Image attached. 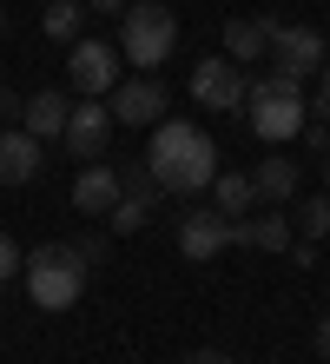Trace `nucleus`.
Listing matches in <instances>:
<instances>
[{
  "label": "nucleus",
  "instance_id": "nucleus-1",
  "mask_svg": "<svg viewBox=\"0 0 330 364\" xmlns=\"http://www.w3.org/2000/svg\"><path fill=\"white\" fill-rule=\"evenodd\" d=\"M145 173L159 179V192L192 199V192H205V186L218 179V146H211L205 126H192V119H159V126H152Z\"/></svg>",
  "mask_w": 330,
  "mask_h": 364
},
{
  "label": "nucleus",
  "instance_id": "nucleus-2",
  "mask_svg": "<svg viewBox=\"0 0 330 364\" xmlns=\"http://www.w3.org/2000/svg\"><path fill=\"white\" fill-rule=\"evenodd\" d=\"M172 47H179V20H172L165 0H132L119 14V60H132L139 73H159Z\"/></svg>",
  "mask_w": 330,
  "mask_h": 364
},
{
  "label": "nucleus",
  "instance_id": "nucleus-3",
  "mask_svg": "<svg viewBox=\"0 0 330 364\" xmlns=\"http://www.w3.org/2000/svg\"><path fill=\"white\" fill-rule=\"evenodd\" d=\"M245 113H251V133L258 139H291V133H304V119H311V106H304V80L264 67V80L245 93Z\"/></svg>",
  "mask_w": 330,
  "mask_h": 364
},
{
  "label": "nucleus",
  "instance_id": "nucleus-4",
  "mask_svg": "<svg viewBox=\"0 0 330 364\" xmlns=\"http://www.w3.org/2000/svg\"><path fill=\"white\" fill-rule=\"evenodd\" d=\"M20 278H27V298L40 311H66V305H79V291H86V259H79V245H40L27 265H20Z\"/></svg>",
  "mask_w": 330,
  "mask_h": 364
},
{
  "label": "nucleus",
  "instance_id": "nucleus-5",
  "mask_svg": "<svg viewBox=\"0 0 330 364\" xmlns=\"http://www.w3.org/2000/svg\"><path fill=\"white\" fill-rule=\"evenodd\" d=\"M66 87L79 100H106L119 87V47H106V40H73V53H66Z\"/></svg>",
  "mask_w": 330,
  "mask_h": 364
},
{
  "label": "nucleus",
  "instance_id": "nucleus-6",
  "mask_svg": "<svg viewBox=\"0 0 330 364\" xmlns=\"http://www.w3.org/2000/svg\"><path fill=\"white\" fill-rule=\"evenodd\" d=\"M245 73H238V60L225 53H211V60H198L192 67V100L198 106H211V113H245Z\"/></svg>",
  "mask_w": 330,
  "mask_h": 364
},
{
  "label": "nucleus",
  "instance_id": "nucleus-7",
  "mask_svg": "<svg viewBox=\"0 0 330 364\" xmlns=\"http://www.w3.org/2000/svg\"><path fill=\"white\" fill-rule=\"evenodd\" d=\"M106 106H113V126H159L172 100L159 87V73H139V80H119V87L106 93Z\"/></svg>",
  "mask_w": 330,
  "mask_h": 364
},
{
  "label": "nucleus",
  "instance_id": "nucleus-8",
  "mask_svg": "<svg viewBox=\"0 0 330 364\" xmlns=\"http://www.w3.org/2000/svg\"><path fill=\"white\" fill-rule=\"evenodd\" d=\"M179 252H185L192 265L225 259V252H231V219H225V212H211V205L185 212V219H179Z\"/></svg>",
  "mask_w": 330,
  "mask_h": 364
},
{
  "label": "nucleus",
  "instance_id": "nucleus-9",
  "mask_svg": "<svg viewBox=\"0 0 330 364\" xmlns=\"http://www.w3.org/2000/svg\"><path fill=\"white\" fill-rule=\"evenodd\" d=\"M66 153L73 159H106V139H113V106L106 100H79L73 113H66Z\"/></svg>",
  "mask_w": 330,
  "mask_h": 364
},
{
  "label": "nucleus",
  "instance_id": "nucleus-10",
  "mask_svg": "<svg viewBox=\"0 0 330 364\" xmlns=\"http://www.w3.org/2000/svg\"><path fill=\"white\" fill-rule=\"evenodd\" d=\"M324 33L317 27H277L271 33V67L277 73H291V80H311L317 67H324Z\"/></svg>",
  "mask_w": 330,
  "mask_h": 364
},
{
  "label": "nucleus",
  "instance_id": "nucleus-11",
  "mask_svg": "<svg viewBox=\"0 0 330 364\" xmlns=\"http://www.w3.org/2000/svg\"><path fill=\"white\" fill-rule=\"evenodd\" d=\"M119 166H106V159H86L79 166V179H73V205L79 212H93V219H106V212L119 205Z\"/></svg>",
  "mask_w": 330,
  "mask_h": 364
},
{
  "label": "nucleus",
  "instance_id": "nucleus-12",
  "mask_svg": "<svg viewBox=\"0 0 330 364\" xmlns=\"http://www.w3.org/2000/svg\"><path fill=\"white\" fill-rule=\"evenodd\" d=\"M40 173V139L27 126H0V186H27Z\"/></svg>",
  "mask_w": 330,
  "mask_h": 364
},
{
  "label": "nucleus",
  "instance_id": "nucleus-13",
  "mask_svg": "<svg viewBox=\"0 0 330 364\" xmlns=\"http://www.w3.org/2000/svg\"><path fill=\"white\" fill-rule=\"evenodd\" d=\"M284 27V20H271V14H264V20H231V27H225V60H238V67H251V60H264V53H271V33Z\"/></svg>",
  "mask_w": 330,
  "mask_h": 364
},
{
  "label": "nucleus",
  "instance_id": "nucleus-14",
  "mask_svg": "<svg viewBox=\"0 0 330 364\" xmlns=\"http://www.w3.org/2000/svg\"><path fill=\"white\" fill-rule=\"evenodd\" d=\"M251 186H258L264 205H291L297 186H304V166H297V159H258V166H251Z\"/></svg>",
  "mask_w": 330,
  "mask_h": 364
},
{
  "label": "nucleus",
  "instance_id": "nucleus-15",
  "mask_svg": "<svg viewBox=\"0 0 330 364\" xmlns=\"http://www.w3.org/2000/svg\"><path fill=\"white\" fill-rule=\"evenodd\" d=\"M66 113H73V100L47 87V93H33L27 106H20V126H27V133L47 146V139H60V133H66Z\"/></svg>",
  "mask_w": 330,
  "mask_h": 364
},
{
  "label": "nucleus",
  "instance_id": "nucleus-16",
  "mask_svg": "<svg viewBox=\"0 0 330 364\" xmlns=\"http://www.w3.org/2000/svg\"><path fill=\"white\" fill-rule=\"evenodd\" d=\"M251 205H258L251 173H218V179H211V212H225V219H245Z\"/></svg>",
  "mask_w": 330,
  "mask_h": 364
},
{
  "label": "nucleus",
  "instance_id": "nucleus-17",
  "mask_svg": "<svg viewBox=\"0 0 330 364\" xmlns=\"http://www.w3.org/2000/svg\"><path fill=\"white\" fill-rule=\"evenodd\" d=\"M291 232L304 245L330 239V192H317V199H291Z\"/></svg>",
  "mask_w": 330,
  "mask_h": 364
},
{
  "label": "nucleus",
  "instance_id": "nucleus-18",
  "mask_svg": "<svg viewBox=\"0 0 330 364\" xmlns=\"http://www.w3.org/2000/svg\"><path fill=\"white\" fill-rule=\"evenodd\" d=\"M79 20H86V0H47V14H40V33L73 47V40H79Z\"/></svg>",
  "mask_w": 330,
  "mask_h": 364
},
{
  "label": "nucleus",
  "instance_id": "nucleus-19",
  "mask_svg": "<svg viewBox=\"0 0 330 364\" xmlns=\"http://www.w3.org/2000/svg\"><path fill=\"white\" fill-rule=\"evenodd\" d=\"M152 199H159V192H119V205L113 212H106V225H113V232H145V219H152Z\"/></svg>",
  "mask_w": 330,
  "mask_h": 364
},
{
  "label": "nucleus",
  "instance_id": "nucleus-20",
  "mask_svg": "<svg viewBox=\"0 0 330 364\" xmlns=\"http://www.w3.org/2000/svg\"><path fill=\"white\" fill-rule=\"evenodd\" d=\"M20 265H27V259H20V245L7 239V232H0V285H7V278H13Z\"/></svg>",
  "mask_w": 330,
  "mask_h": 364
},
{
  "label": "nucleus",
  "instance_id": "nucleus-21",
  "mask_svg": "<svg viewBox=\"0 0 330 364\" xmlns=\"http://www.w3.org/2000/svg\"><path fill=\"white\" fill-rule=\"evenodd\" d=\"M304 139H311V153H330V119H304Z\"/></svg>",
  "mask_w": 330,
  "mask_h": 364
},
{
  "label": "nucleus",
  "instance_id": "nucleus-22",
  "mask_svg": "<svg viewBox=\"0 0 330 364\" xmlns=\"http://www.w3.org/2000/svg\"><path fill=\"white\" fill-rule=\"evenodd\" d=\"M317 119H330V53H324V67H317Z\"/></svg>",
  "mask_w": 330,
  "mask_h": 364
},
{
  "label": "nucleus",
  "instance_id": "nucleus-23",
  "mask_svg": "<svg viewBox=\"0 0 330 364\" xmlns=\"http://www.w3.org/2000/svg\"><path fill=\"white\" fill-rule=\"evenodd\" d=\"M20 106H27V100H20V93H7V87H0V126H20Z\"/></svg>",
  "mask_w": 330,
  "mask_h": 364
},
{
  "label": "nucleus",
  "instance_id": "nucleus-24",
  "mask_svg": "<svg viewBox=\"0 0 330 364\" xmlns=\"http://www.w3.org/2000/svg\"><path fill=\"white\" fill-rule=\"evenodd\" d=\"M185 364H238V358H231V351H192Z\"/></svg>",
  "mask_w": 330,
  "mask_h": 364
},
{
  "label": "nucleus",
  "instance_id": "nucleus-25",
  "mask_svg": "<svg viewBox=\"0 0 330 364\" xmlns=\"http://www.w3.org/2000/svg\"><path fill=\"white\" fill-rule=\"evenodd\" d=\"M86 7H99V14H126L132 0H86Z\"/></svg>",
  "mask_w": 330,
  "mask_h": 364
},
{
  "label": "nucleus",
  "instance_id": "nucleus-26",
  "mask_svg": "<svg viewBox=\"0 0 330 364\" xmlns=\"http://www.w3.org/2000/svg\"><path fill=\"white\" fill-rule=\"evenodd\" d=\"M317 351L330 358V318H317Z\"/></svg>",
  "mask_w": 330,
  "mask_h": 364
},
{
  "label": "nucleus",
  "instance_id": "nucleus-27",
  "mask_svg": "<svg viewBox=\"0 0 330 364\" xmlns=\"http://www.w3.org/2000/svg\"><path fill=\"white\" fill-rule=\"evenodd\" d=\"M324 192H330V153H324Z\"/></svg>",
  "mask_w": 330,
  "mask_h": 364
},
{
  "label": "nucleus",
  "instance_id": "nucleus-28",
  "mask_svg": "<svg viewBox=\"0 0 330 364\" xmlns=\"http://www.w3.org/2000/svg\"><path fill=\"white\" fill-rule=\"evenodd\" d=\"M0 27H7V14H0Z\"/></svg>",
  "mask_w": 330,
  "mask_h": 364
}]
</instances>
